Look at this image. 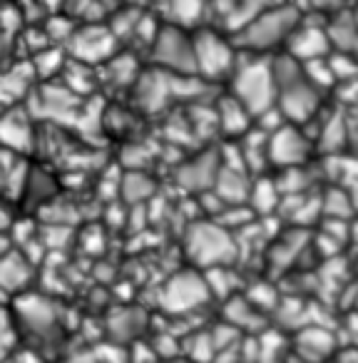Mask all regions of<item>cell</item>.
<instances>
[{
  "label": "cell",
  "instance_id": "cell-1",
  "mask_svg": "<svg viewBox=\"0 0 358 363\" xmlns=\"http://www.w3.org/2000/svg\"><path fill=\"white\" fill-rule=\"evenodd\" d=\"M274 77H276V107L286 122L306 127L321 112L323 95L311 80L298 60H293L286 52H279L274 57Z\"/></svg>",
  "mask_w": 358,
  "mask_h": 363
},
{
  "label": "cell",
  "instance_id": "cell-2",
  "mask_svg": "<svg viewBox=\"0 0 358 363\" xmlns=\"http://www.w3.org/2000/svg\"><path fill=\"white\" fill-rule=\"evenodd\" d=\"M227 92L239 100L252 117L276 107V77H274V57L269 55H247L242 52L232 77H229Z\"/></svg>",
  "mask_w": 358,
  "mask_h": 363
},
{
  "label": "cell",
  "instance_id": "cell-3",
  "mask_svg": "<svg viewBox=\"0 0 358 363\" xmlns=\"http://www.w3.org/2000/svg\"><path fill=\"white\" fill-rule=\"evenodd\" d=\"M298 23H301L298 8L279 3V6H272L254 16L242 30H237L234 43H237L239 52H247V55H269L279 48L284 52L286 40L296 30Z\"/></svg>",
  "mask_w": 358,
  "mask_h": 363
},
{
  "label": "cell",
  "instance_id": "cell-4",
  "mask_svg": "<svg viewBox=\"0 0 358 363\" xmlns=\"http://www.w3.org/2000/svg\"><path fill=\"white\" fill-rule=\"evenodd\" d=\"M184 254L189 267L209 272L217 267H232L239 259V239L214 219H197L184 232Z\"/></svg>",
  "mask_w": 358,
  "mask_h": 363
},
{
  "label": "cell",
  "instance_id": "cell-5",
  "mask_svg": "<svg viewBox=\"0 0 358 363\" xmlns=\"http://www.w3.org/2000/svg\"><path fill=\"white\" fill-rule=\"evenodd\" d=\"M194 43V65H197V77L207 80L209 85H227L232 77L234 67H237L239 52L237 43L229 40L224 33L214 30V28H199L192 33Z\"/></svg>",
  "mask_w": 358,
  "mask_h": 363
},
{
  "label": "cell",
  "instance_id": "cell-6",
  "mask_svg": "<svg viewBox=\"0 0 358 363\" xmlns=\"http://www.w3.org/2000/svg\"><path fill=\"white\" fill-rule=\"evenodd\" d=\"M65 50L70 60L85 62L90 67H102L122 50V43L117 40V35L107 23L85 21L72 30Z\"/></svg>",
  "mask_w": 358,
  "mask_h": 363
},
{
  "label": "cell",
  "instance_id": "cell-7",
  "mask_svg": "<svg viewBox=\"0 0 358 363\" xmlns=\"http://www.w3.org/2000/svg\"><path fill=\"white\" fill-rule=\"evenodd\" d=\"M150 60L152 67L167 75H197L192 33L164 23L150 50Z\"/></svg>",
  "mask_w": 358,
  "mask_h": 363
},
{
  "label": "cell",
  "instance_id": "cell-8",
  "mask_svg": "<svg viewBox=\"0 0 358 363\" xmlns=\"http://www.w3.org/2000/svg\"><path fill=\"white\" fill-rule=\"evenodd\" d=\"M313 152H316V142L301 125L286 122L269 135V164H272V169L281 172L291 169V167H303L311 162Z\"/></svg>",
  "mask_w": 358,
  "mask_h": 363
},
{
  "label": "cell",
  "instance_id": "cell-9",
  "mask_svg": "<svg viewBox=\"0 0 358 363\" xmlns=\"http://www.w3.org/2000/svg\"><path fill=\"white\" fill-rule=\"evenodd\" d=\"M209 298H214V296H212V291H209L207 277H204V272L192 269V267L177 272L174 277L164 284V289H162V306L169 313L197 311Z\"/></svg>",
  "mask_w": 358,
  "mask_h": 363
},
{
  "label": "cell",
  "instance_id": "cell-10",
  "mask_svg": "<svg viewBox=\"0 0 358 363\" xmlns=\"http://www.w3.org/2000/svg\"><path fill=\"white\" fill-rule=\"evenodd\" d=\"M0 147L18 157L38 152V122L26 105L0 110Z\"/></svg>",
  "mask_w": 358,
  "mask_h": 363
},
{
  "label": "cell",
  "instance_id": "cell-11",
  "mask_svg": "<svg viewBox=\"0 0 358 363\" xmlns=\"http://www.w3.org/2000/svg\"><path fill=\"white\" fill-rule=\"evenodd\" d=\"M130 97L135 100V107L140 112L157 115V112L167 110L177 100L174 75H167V72L157 70V67H147V70H142L137 85L132 87Z\"/></svg>",
  "mask_w": 358,
  "mask_h": 363
},
{
  "label": "cell",
  "instance_id": "cell-12",
  "mask_svg": "<svg viewBox=\"0 0 358 363\" xmlns=\"http://www.w3.org/2000/svg\"><path fill=\"white\" fill-rule=\"evenodd\" d=\"M219 169H222V155H219V150H204L199 155L184 160L182 164L177 167L174 177H177V184L182 189L202 197V194L214 189Z\"/></svg>",
  "mask_w": 358,
  "mask_h": 363
},
{
  "label": "cell",
  "instance_id": "cell-13",
  "mask_svg": "<svg viewBox=\"0 0 358 363\" xmlns=\"http://www.w3.org/2000/svg\"><path fill=\"white\" fill-rule=\"evenodd\" d=\"M286 55H291L298 62H311L321 60V57L331 55V40H328L326 23H308L301 18V23L296 26V30L291 33V38L286 40L284 48Z\"/></svg>",
  "mask_w": 358,
  "mask_h": 363
},
{
  "label": "cell",
  "instance_id": "cell-14",
  "mask_svg": "<svg viewBox=\"0 0 358 363\" xmlns=\"http://www.w3.org/2000/svg\"><path fill=\"white\" fill-rule=\"evenodd\" d=\"M35 279V264L13 247L6 257H0V296H23Z\"/></svg>",
  "mask_w": 358,
  "mask_h": 363
},
{
  "label": "cell",
  "instance_id": "cell-15",
  "mask_svg": "<svg viewBox=\"0 0 358 363\" xmlns=\"http://www.w3.org/2000/svg\"><path fill=\"white\" fill-rule=\"evenodd\" d=\"M35 85V72H33V65L28 60L11 67H0V110L26 105Z\"/></svg>",
  "mask_w": 358,
  "mask_h": 363
},
{
  "label": "cell",
  "instance_id": "cell-16",
  "mask_svg": "<svg viewBox=\"0 0 358 363\" xmlns=\"http://www.w3.org/2000/svg\"><path fill=\"white\" fill-rule=\"evenodd\" d=\"M214 117H217V130L227 137V142H237L254 127V117L239 100H234L227 90L214 102Z\"/></svg>",
  "mask_w": 358,
  "mask_h": 363
},
{
  "label": "cell",
  "instance_id": "cell-17",
  "mask_svg": "<svg viewBox=\"0 0 358 363\" xmlns=\"http://www.w3.org/2000/svg\"><path fill=\"white\" fill-rule=\"evenodd\" d=\"M140 75H142V67L137 65V57L132 55V50H125V48L112 60H107L102 67H97L100 85L107 82L117 92H132V87L137 85Z\"/></svg>",
  "mask_w": 358,
  "mask_h": 363
},
{
  "label": "cell",
  "instance_id": "cell-18",
  "mask_svg": "<svg viewBox=\"0 0 358 363\" xmlns=\"http://www.w3.org/2000/svg\"><path fill=\"white\" fill-rule=\"evenodd\" d=\"M209 0H164L162 6V18L167 26L182 28V30H199L202 18L207 16Z\"/></svg>",
  "mask_w": 358,
  "mask_h": 363
},
{
  "label": "cell",
  "instance_id": "cell-19",
  "mask_svg": "<svg viewBox=\"0 0 358 363\" xmlns=\"http://www.w3.org/2000/svg\"><path fill=\"white\" fill-rule=\"evenodd\" d=\"M326 33L331 40V50L338 55H348L358 60V21L353 13L341 11L326 21Z\"/></svg>",
  "mask_w": 358,
  "mask_h": 363
},
{
  "label": "cell",
  "instance_id": "cell-20",
  "mask_svg": "<svg viewBox=\"0 0 358 363\" xmlns=\"http://www.w3.org/2000/svg\"><path fill=\"white\" fill-rule=\"evenodd\" d=\"M281 189L276 184V177L272 174H262V177H254L252 182V192H249V209L254 212L257 219H269L272 214L279 212L281 207Z\"/></svg>",
  "mask_w": 358,
  "mask_h": 363
},
{
  "label": "cell",
  "instance_id": "cell-21",
  "mask_svg": "<svg viewBox=\"0 0 358 363\" xmlns=\"http://www.w3.org/2000/svg\"><path fill=\"white\" fill-rule=\"evenodd\" d=\"M67 60H70V55H67V50L60 45H50V48H45V50L35 52L33 57H28V62L33 65V72H35L38 82L60 80Z\"/></svg>",
  "mask_w": 358,
  "mask_h": 363
},
{
  "label": "cell",
  "instance_id": "cell-22",
  "mask_svg": "<svg viewBox=\"0 0 358 363\" xmlns=\"http://www.w3.org/2000/svg\"><path fill=\"white\" fill-rule=\"evenodd\" d=\"M321 217L323 219H341V222H351L356 217V207L348 194L346 187L341 184H331L321 192Z\"/></svg>",
  "mask_w": 358,
  "mask_h": 363
},
{
  "label": "cell",
  "instance_id": "cell-23",
  "mask_svg": "<svg viewBox=\"0 0 358 363\" xmlns=\"http://www.w3.org/2000/svg\"><path fill=\"white\" fill-rule=\"evenodd\" d=\"M120 194L125 197V202L142 204L155 194V182H152V177L145 169L125 172L120 179Z\"/></svg>",
  "mask_w": 358,
  "mask_h": 363
},
{
  "label": "cell",
  "instance_id": "cell-24",
  "mask_svg": "<svg viewBox=\"0 0 358 363\" xmlns=\"http://www.w3.org/2000/svg\"><path fill=\"white\" fill-rule=\"evenodd\" d=\"M316 147L323 150L326 155H336L341 152L343 147V140H348V125L343 120V115H331L328 120L321 122V130H318V137H316Z\"/></svg>",
  "mask_w": 358,
  "mask_h": 363
},
{
  "label": "cell",
  "instance_id": "cell-25",
  "mask_svg": "<svg viewBox=\"0 0 358 363\" xmlns=\"http://www.w3.org/2000/svg\"><path fill=\"white\" fill-rule=\"evenodd\" d=\"M333 351V336L328 331H323L321 326H308L298 333V353H303L306 361H311L318 356H326Z\"/></svg>",
  "mask_w": 358,
  "mask_h": 363
},
{
  "label": "cell",
  "instance_id": "cell-26",
  "mask_svg": "<svg viewBox=\"0 0 358 363\" xmlns=\"http://www.w3.org/2000/svg\"><path fill=\"white\" fill-rule=\"evenodd\" d=\"M16 204L6 202V199H0V237H8L11 239V229L16 224Z\"/></svg>",
  "mask_w": 358,
  "mask_h": 363
},
{
  "label": "cell",
  "instance_id": "cell-27",
  "mask_svg": "<svg viewBox=\"0 0 358 363\" xmlns=\"http://www.w3.org/2000/svg\"><path fill=\"white\" fill-rule=\"evenodd\" d=\"M348 194H351V199H353V207H356V214H358V179L353 182V184H348Z\"/></svg>",
  "mask_w": 358,
  "mask_h": 363
},
{
  "label": "cell",
  "instance_id": "cell-28",
  "mask_svg": "<svg viewBox=\"0 0 358 363\" xmlns=\"http://www.w3.org/2000/svg\"><path fill=\"white\" fill-rule=\"evenodd\" d=\"M13 249V242L8 237H0V257H6L8 252Z\"/></svg>",
  "mask_w": 358,
  "mask_h": 363
},
{
  "label": "cell",
  "instance_id": "cell-29",
  "mask_svg": "<svg viewBox=\"0 0 358 363\" xmlns=\"http://www.w3.org/2000/svg\"><path fill=\"white\" fill-rule=\"evenodd\" d=\"M353 16H356V21H358V8H356V11H353Z\"/></svg>",
  "mask_w": 358,
  "mask_h": 363
},
{
  "label": "cell",
  "instance_id": "cell-30",
  "mask_svg": "<svg viewBox=\"0 0 358 363\" xmlns=\"http://www.w3.org/2000/svg\"><path fill=\"white\" fill-rule=\"evenodd\" d=\"M122 3H132V0H122Z\"/></svg>",
  "mask_w": 358,
  "mask_h": 363
}]
</instances>
